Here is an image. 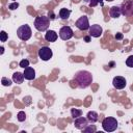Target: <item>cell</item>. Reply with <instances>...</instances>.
<instances>
[{
	"label": "cell",
	"mask_w": 133,
	"mask_h": 133,
	"mask_svg": "<svg viewBox=\"0 0 133 133\" xmlns=\"http://www.w3.org/2000/svg\"><path fill=\"white\" fill-rule=\"evenodd\" d=\"M73 80L75 81L76 85L79 88L84 89V88H87L91 84V82H92V75L88 71L81 70V71H78L75 74Z\"/></svg>",
	"instance_id": "6da1fadb"
},
{
	"label": "cell",
	"mask_w": 133,
	"mask_h": 133,
	"mask_svg": "<svg viewBox=\"0 0 133 133\" xmlns=\"http://www.w3.org/2000/svg\"><path fill=\"white\" fill-rule=\"evenodd\" d=\"M50 26V19L48 16H37L34 20V27L37 31H47Z\"/></svg>",
	"instance_id": "7a4b0ae2"
},
{
	"label": "cell",
	"mask_w": 133,
	"mask_h": 133,
	"mask_svg": "<svg viewBox=\"0 0 133 133\" xmlns=\"http://www.w3.org/2000/svg\"><path fill=\"white\" fill-rule=\"evenodd\" d=\"M117 127H118V123L114 117L107 116L102 121V128L106 132H113L117 129Z\"/></svg>",
	"instance_id": "3957f363"
},
{
	"label": "cell",
	"mask_w": 133,
	"mask_h": 133,
	"mask_svg": "<svg viewBox=\"0 0 133 133\" xmlns=\"http://www.w3.org/2000/svg\"><path fill=\"white\" fill-rule=\"evenodd\" d=\"M17 35L21 41H28L32 35V30L29 25L24 24L17 29Z\"/></svg>",
	"instance_id": "277c9868"
},
{
	"label": "cell",
	"mask_w": 133,
	"mask_h": 133,
	"mask_svg": "<svg viewBox=\"0 0 133 133\" xmlns=\"http://www.w3.org/2000/svg\"><path fill=\"white\" fill-rule=\"evenodd\" d=\"M121 11L122 15L125 17H131L133 16V0H125L121 5Z\"/></svg>",
	"instance_id": "5b68a950"
},
{
	"label": "cell",
	"mask_w": 133,
	"mask_h": 133,
	"mask_svg": "<svg viewBox=\"0 0 133 133\" xmlns=\"http://www.w3.org/2000/svg\"><path fill=\"white\" fill-rule=\"evenodd\" d=\"M37 54H38V57H39L42 60H44V61L50 60V59L52 58V56H53L52 50H51L49 47H47V46H44V47L39 48Z\"/></svg>",
	"instance_id": "8992f818"
},
{
	"label": "cell",
	"mask_w": 133,
	"mask_h": 133,
	"mask_svg": "<svg viewBox=\"0 0 133 133\" xmlns=\"http://www.w3.org/2000/svg\"><path fill=\"white\" fill-rule=\"evenodd\" d=\"M74 31L70 26H62L59 30V37L62 41H69L73 37Z\"/></svg>",
	"instance_id": "52a82bcc"
},
{
	"label": "cell",
	"mask_w": 133,
	"mask_h": 133,
	"mask_svg": "<svg viewBox=\"0 0 133 133\" xmlns=\"http://www.w3.org/2000/svg\"><path fill=\"white\" fill-rule=\"evenodd\" d=\"M76 27L79 29V30H82V31H85V30H88L90 25H89V21H88V18L86 16H82L80 17L76 23H75Z\"/></svg>",
	"instance_id": "ba28073f"
},
{
	"label": "cell",
	"mask_w": 133,
	"mask_h": 133,
	"mask_svg": "<svg viewBox=\"0 0 133 133\" xmlns=\"http://www.w3.org/2000/svg\"><path fill=\"white\" fill-rule=\"evenodd\" d=\"M112 85L116 89H123L127 85V81L123 76H115L112 80Z\"/></svg>",
	"instance_id": "9c48e42d"
},
{
	"label": "cell",
	"mask_w": 133,
	"mask_h": 133,
	"mask_svg": "<svg viewBox=\"0 0 133 133\" xmlns=\"http://www.w3.org/2000/svg\"><path fill=\"white\" fill-rule=\"evenodd\" d=\"M88 33L92 37H100L102 35V33H103V28L99 24H94V25H91L89 27Z\"/></svg>",
	"instance_id": "30bf717a"
},
{
	"label": "cell",
	"mask_w": 133,
	"mask_h": 133,
	"mask_svg": "<svg viewBox=\"0 0 133 133\" xmlns=\"http://www.w3.org/2000/svg\"><path fill=\"white\" fill-rule=\"evenodd\" d=\"M87 125H88V119L86 117H83L82 115L74 119V126H75L76 129L83 130Z\"/></svg>",
	"instance_id": "8fae6325"
},
{
	"label": "cell",
	"mask_w": 133,
	"mask_h": 133,
	"mask_svg": "<svg viewBox=\"0 0 133 133\" xmlns=\"http://www.w3.org/2000/svg\"><path fill=\"white\" fill-rule=\"evenodd\" d=\"M23 74H24V77H25L26 80L31 81V80H34L35 79V70L33 68H31V66L25 68Z\"/></svg>",
	"instance_id": "7c38bea8"
},
{
	"label": "cell",
	"mask_w": 133,
	"mask_h": 133,
	"mask_svg": "<svg viewBox=\"0 0 133 133\" xmlns=\"http://www.w3.org/2000/svg\"><path fill=\"white\" fill-rule=\"evenodd\" d=\"M57 38H58V34L54 30H47L46 31V33H45V39L47 42L54 43V42H56Z\"/></svg>",
	"instance_id": "4fadbf2b"
},
{
	"label": "cell",
	"mask_w": 133,
	"mask_h": 133,
	"mask_svg": "<svg viewBox=\"0 0 133 133\" xmlns=\"http://www.w3.org/2000/svg\"><path fill=\"white\" fill-rule=\"evenodd\" d=\"M109 15H110V17L113 18V19H117V18H119V16L122 15L121 7H119V6H116V5L111 6V7L109 8Z\"/></svg>",
	"instance_id": "5bb4252c"
},
{
	"label": "cell",
	"mask_w": 133,
	"mask_h": 133,
	"mask_svg": "<svg viewBox=\"0 0 133 133\" xmlns=\"http://www.w3.org/2000/svg\"><path fill=\"white\" fill-rule=\"evenodd\" d=\"M25 77H24V74L23 73H20V72H15L12 74V81L17 84H22L23 81H24Z\"/></svg>",
	"instance_id": "9a60e30c"
},
{
	"label": "cell",
	"mask_w": 133,
	"mask_h": 133,
	"mask_svg": "<svg viewBox=\"0 0 133 133\" xmlns=\"http://www.w3.org/2000/svg\"><path fill=\"white\" fill-rule=\"evenodd\" d=\"M86 118L88 119L89 123L94 124V123H96V122L99 119V114H98L96 111H92V110H91V111H88V112H87Z\"/></svg>",
	"instance_id": "2e32d148"
},
{
	"label": "cell",
	"mask_w": 133,
	"mask_h": 133,
	"mask_svg": "<svg viewBox=\"0 0 133 133\" xmlns=\"http://www.w3.org/2000/svg\"><path fill=\"white\" fill-rule=\"evenodd\" d=\"M70 15H71V10L68 9V8H60V10L58 12L59 18L62 19V20H68L69 17H70Z\"/></svg>",
	"instance_id": "e0dca14e"
},
{
	"label": "cell",
	"mask_w": 133,
	"mask_h": 133,
	"mask_svg": "<svg viewBox=\"0 0 133 133\" xmlns=\"http://www.w3.org/2000/svg\"><path fill=\"white\" fill-rule=\"evenodd\" d=\"M71 115L75 119V118H77V117L82 115V110L81 109H77V108H72L71 109Z\"/></svg>",
	"instance_id": "ac0fdd59"
},
{
	"label": "cell",
	"mask_w": 133,
	"mask_h": 133,
	"mask_svg": "<svg viewBox=\"0 0 133 133\" xmlns=\"http://www.w3.org/2000/svg\"><path fill=\"white\" fill-rule=\"evenodd\" d=\"M82 131L85 132V133H94V132L97 131V127L95 125H87Z\"/></svg>",
	"instance_id": "d6986e66"
},
{
	"label": "cell",
	"mask_w": 133,
	"mask_h": 133,
	"mask_svg": "<svg viewBox=\"0 0 133 133\" xmlns=\"http://www.w3.org/2000/svg\"><path fill=\"white\" fill-rule=\"evenodd\" d=\"M17 118L19 122H24L26 119V114H25V111H19L18 112V115H17Z\"/></svg>",
	"instance_id": "ffe728a7"
},
{
	"label": "cell",
	"mask_w": 133,
	"mask_h": 133,
	"mask_svg": "<svg viewBox=\"0 0 133 133\" xmlns=\"http://www.w3.org/2000/svg\"><path fill=\"white\" fill-rule=\"evenodd\" d=\"M1 83H2L3 86H10V85H11V80H9V79L6 78V77H2Z\"/></svg>",
	"instance_id": "44dd1931"
},
{
	"label": "cell",
	"mask_w": 133,
	"mask_h": 133,
	"mask_svg": "<svg viewBox=\"0 0 133 133\" xmlns=\"http://www.w3.org/2000/svg\"><path fill=\"white\" fill-rule=\"evenodd\" d=\"M7 38H8L7 33H6L4 30H2V31L0 32V41H1L2 43H4V42H6V41H7Z\"/></svg>",
	"instance_id": "7402d4cb"
},
{
	"label": "cell",
	"mask_w": 133,
	"mask_h": 133,
	"mask_svg": "<svg viewBox=\"0 0 133 133\" xmlns=\"http://www.w3.org/2000/svg\"><path fill=\"white\" fill-rule=\"evenodd\" d=\"M99 3H100L101 5H103V0H90V1H89V6H90V7H95V6H97Z\"/></svg>",
	"instance_id": "603a6c76"
},
{
	"label": "cell",
	"mask_w": 133,
	"mask_h": 133,
	"mask_svg": "<svg viewBox=\"0 0 133 133\" xmlns=\"http://www.w3.org/2000/svg\"><path fill=\"white\" fill-rule=\"evenodd\" d=\"M19 65L21 66V68H23V69H25V68H27V66H29V60L28 59H22L21 61H20V63H19Z\"/></svg>",
	"instance_id": "cb8c5ba5"
},
{
	"label": "cell",
	"mask_w": 133,
	"mask_h": 133,
	"mask_svg": "<svg viewBox=\"0 0 133 133\" xmlns=\"http://www.w3.org/2000/svg\"><path fill=\"white\" fill-rule=\"evenodd\" d=\"M126 65L129 68H133V55H130L126 59Z\"/></svg>",
	"instance_id": "d4e9b609"
},
{
	"label": "cell",
	"mask_w": 133,
	"mask_h": 133,
	"mask_svg": "<svg viewBox=\"0 0 133 133\" xmlns=\"http://www.w3.org/2000/svg\"><path fill=\"white\" fill-rule=\"evenodd\" d=\"M18 7H19V3H18L17 1H14L12 3H10V4L8 5L9 10H15V9H17Z\"/></svg>",
	"instance_id": "484cf974"
},
{
	"label": "cell",
	"mask_w": 133,
	"mask_h": 133,
	"mask_svg": "<svg viewBox=\"0 0 133 133\" xmlns=\"http://www.w3.org/2000/svg\"><path fill=\"white\" fill-rule=\"evenodd\" d=\"M114 37H115V39H116V41H121V39H123V38H124V35H123V33H122V32H117V33L114 35Z\"/></svg>",
	"instance_id": "4316f807"
},
{
	"label": "cell",
	"mask_w": 133,
	"mask_h": 133,
	"mask_svg": "<svg viewBox=\"0 0 133 133\" xmlns=\"http://www.w3.org/2000/svg\"><path fill=\"white\" fill-rule=\"evenodd\" d=\"M48 17H49V19H50V20H54V19H55V15H54V12H53V11H49Z\"/></svg>",
	"instance_id": "83f0119b"
},
{
	"label": "cell",
	"mask_w": 133,
	"mask_h": 133,
	"mask_svg": "<svg viewBox=\"0 0 133 133\" xmlns=\"http://www.w3.org/2000/svg\"><path fill=\"white\" fill-rule=\"evenodd\" d=\"M90 39H91V36H90V35H86V36H84V41H85L86 43H89Z\"/></svg>",
	"instance_id": "f1b7e54d"
},
{
	"label": "cell",
	"mask_w": 133,
	"mask_h": 133,
	"mask_svg": "<svg viewBox=\"0 0 133 133\" xmlns=\"http://www.w3.org/2000/svg\"><path fill=\"white\" fill-rule=\"evenodd\" d=\"M3 53H4V47H3V46H1V47H0V54L2 55Z\"/></svg>",
	"instance_id": "f546056e"
},
{
	"label": "cell",
	"mask_w": 133,
	"mask_h": 133,
	"mask_svg": "<svg viewBox=\"0 0 133 133\" xmlns=\"http://www.w3.org/2000/svg\"><path fill=\"white\" fill-rule=\"evenodd\" d=\"M109 65H110V68H113V65H114V62H113V61H111V62L109 63Z\"/></svg>",
	"instance_id": "4dcf8cb0"
},
{
	"label": "cell",
	"mask_w": 133,
	"mask_h": 133,
	"mask_svg": "<svg viewBox=\"0 0 133 133\" xmlns=\"http://www.w3.org/2000/svg\"><path fill=\"white\" fill-rule=\"evenodd\" d=\"M105 1H108V2H111V1H114V0H105Z\"/></svg>",
	"instance_id": "1f68e13d"
},
{
	"label": "cell",
	"mask_w": 133,
	"mask_h": 133,
	"mask_svg": "<svg viewBox=\"0 0 133 133\" xmlns=\"http://www.w3.org/2000/svg\"><path fill=\"white\" fill-rule=\"evenodd\" d=\"M11 1H16V0H11Z\"/></svg>",
	"instance_id": "d6a6232c"
}]
</instances>
